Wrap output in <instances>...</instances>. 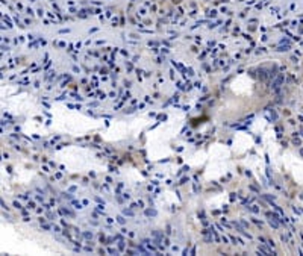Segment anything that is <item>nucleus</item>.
<instances>
[{
  "label": "nucleus",
  "instance_id": "f257e3e1",
  "mask_svg": "<svg viewBox=\"0 0 303 256\" xmlns=\"http://www.w3.org/2000/svg\"><path fill=\"white\" fill-rule=\"evenodd\" d=\"M155 214H156L155 211H147V215H155Z\"/></svg>",
  "mask_w": 303,
  "mask_h": 256
}]
</instances>
